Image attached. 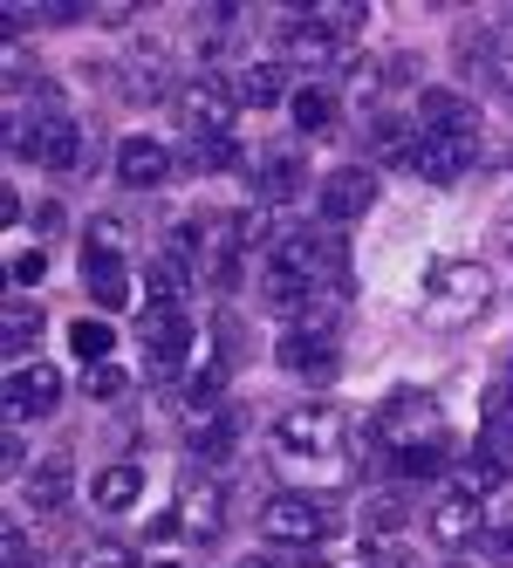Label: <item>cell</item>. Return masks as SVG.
I'll list each match as a JSON object with an SVG mask.
<instances>
[{
    "mask_svg": "<svg viewBox=\"0 0 513 568\" xmlns=\"http://www.w3.org/2000/svg\"><path fill=\"white\" fill-rule=\"evenodd\" d=\"M342 438V412L336 404H301V412H288L281 425H274V445L295 459H315V453H336Z\"/></svg>",
    "mask_w": 513,
    "mask_h": 568,
    "instance_id": "cell-5",
    "label": "cell"
},
{
    "mask_svg": "<svg viewBox=\"0 0 513 568\" xmlns=\"http://www.w3.org/2000/svg\"><path fill=\"white\" fill-rule=\"evenodd\" d=\"M34 343H42V302L14 295L8 308H0V349H8V356H28Z\"/></svg>",
    "mask_w": 513,
    "mask_h": 568,
    "instance_id": "cell-16",
    "label": "cell"
},
{
    "mask_svg": "<svg viewBox=\"0 0 513 568\" xmlns=\"http://www.w3.org/2000/svg\"><path fill=\"white\" fill-rule=\"evenodd\" d=\"M34 226H42V233H55V226H62V206H55V199H42V206H34Z\"/></svg>",
    "mask_w": 513,
    "mask_h": 568,
    "instance_id": "cell-38",
    "label": "cell"
},
{
    "mask_svg": "<svg viewBox=\"0 0 513 568\" xmlns=\"http://www.w3.org/2000/svg\"><path fill=\"white\" fill-rule=\"evenodd\" d=\"M370 199H377V179L363 165H336L322 179V192H315V206H322L329 226H349V220H363L370 213Z\"/></svg>",
    "mask_w": 513,
    "mask_h": 568,
    "instance_id": "cell-8",
    "label": "cell"
},
{
    "mask_svg": "<svg viewBox=\"0 0 513 568\" xmlns=\"http://www.w3.org/2000/svg\"><path fill=\"white\" fill-rule=\"evenodd\" d=\"M172 165H178V158L157 138H124V144H116V179H124L131 192H157L172 179Z\"/></svg>",
    "mask_w": 513,
    "mask_h": 568,
    "instance_id": "cell-13",
    "label": "cell"
},
{
    "mask_svg": "<svg viewBox=\"0 0 513 568\" xmlns=\"http://www.w3.org/2000/svg\"><path fill=\"white\" fill-rule=\"evenodd\" d=\"M363 561H370V568H424L404 541H370V555H363Z\"/></svg>",
    "mask_w": 513,
    "mask_h": 568,
    "instance_id": "cell-33",
    "label": "cell"
},
{
    "mask_svg": "<svg viewBox=\"0 0 513 568\" xmlns=\"http://www.w3.org/2000/svg\"><path fill=\"white\" fill-rule=\"evenodd\" d=\"M62 404V371H49V363H21V371L8 377V418H49Z\"/></svg>",
    "mask_w": 513,
    "mask_h": 568,
    "instance_id": "cell-11",
    "label": "cell"
},
{
    "mask_svg": "<svg viewBox=\"0 0 513 568\" xmlns=\"http://www.w3.org/2000/svg\"><path fill=\"white\" fill-rule=\"evenodd\" d=\"M254 172H260V179H254V192L267 199V206H281V199H295V192H301V179H308L295 151H267Z\"/></svg>",
    "mask_w": 513,
    "mask_h": 568,
    "instance_id": "cell-18",
    "label": "cell"
},
{
    "mask_svg": "<svg viewBox=\"0 0 513 568\" xmlns=\"http://www.w3.org/2000/svg\"><path fill=\"white\" fill-rule=\"evenodd\" d=\"M185 343H192L185 308H151V315H144V371H151V377H178Z\"/></svg>",
    "mask_w": 513,
    "mask_h": 568,
    "instance_id": "cell-7",
    "label": "cell"
},
{
    "mask_svg": "<svg viewBox=\"0 0 513 568\" xmlns=\"http://www.w3.org/2000/svg\"><path fill=\"white\" fill-rule=\"evenodd\" d=\"M178 165L185 172H226V165H240V151H233V138H192L178 151Z\"/></svg>",
    "mask_w": 513,
    "mask_h": 568,
    "instance_id": "cell-27",
    "label": "cell"
},
{
    "mask_svg": "<svg viewBox=\"0 0 513 568\" xmlns=\"http://www.w3.org/2000/svg\"><path fill=\"white\" fill-rule=\"evenodd\" d=\"M178 507H185V514H178V527H192L199 541H213L219 527H226V500H219V486H206V494H199V486H185V500H178Z\"/></svg>",
    "mask_w": 513,
    "mask_h": 568,
    "instance_id": "cell-20",
    "label": "cell"
},
{
    "mask_svg": "<svg viewBox=\"0 0 513 568\" xmlns=\"http://www.w3.org/2000/svg\"><path fill=\"white\" fill-rule=\"evenodd\" d=\"M8 144L28 158V165H42V172H69V165H83V124H69L62 110H49V116H34V124H21Z\"/></svg>",
    "mask_w": 513,
    "mask_h": 568,
    "instance_id": "cell-2",
    "label": "cell"
},
{
    "mask_svg": "<svg viewBox=\"0 0 513 568\" xmlns=\"http://www.w3.org/2000/svg\"><path fill=\"white\" fill-rule=\"evenodd\" d=\"M404 520H411L404 494H370V507H363V535H370V541H398Z\"/></svg>",
    "mask_w": 513,
    "mask_h": 568,
    "instance_id": "cell-26",
    "label": "cell"
},
{
    "mask_svg": "<svg viewBox=\"0 0 513 568\" xmlns=\"http://www.w3.org/2000/svg\"><path fill=\"white\" fill-rule=\"evenodd\" d=\"M431 535H439L445 548L486 541V507H480V494H465V486H452V494H439V507H431Z\"/></svg>",
    "mask_w": 513,
    "mask_h": 568,
    "instance_id": "cell-12",
    "label": "cell"
},
{
    "mask_svg": "<svg viewBox=\"0 0 513 568\" xmlns=\"http://www.w3.org/2000/svg\"><path fill=\"white\" fill-rule=\"evenodd\" d=\"M124 384H131V377L116 371V363H96V371L83 377V390H90V397H103V404H110V397H124Z\"/></svg>",
    "mask_w": 513,
    "mask_h": 568,
    "instance_id": "cell-32",
    "label": "cell"
},
{
    "mask_svg": "<svg viewBox=\"0 0 513 568\" xmlns=\"http://www.w3.org/2000/svg\"><path fill=\"white\" fill-rule=\"evenodd\" d=\"M370 158L377 165H411L418 158V124H404V116H370Z\"/></svg>",
    "mask_w": 513,
    "mask_h": 568,
    "instance_id": "cell-17",
    "label": "cell"
},
{
    "mask_svg": "<svg viewBox=\"0 0 513 568\" xmlns=\"http://www.w3.org/2000/svg\"><path fill=\"white\" fill-rule=\"evenodd\" d=\"M90 494H96L103 514H124V507H137V494H144V473H137V466H103Z\"/></svg>",
    "mask_w": 513,
    "mask_h": 568,
    "instance_id": "cell-21",
    "label": "cell"
},
{
    "mask_svg": "<svg viewBox=\"0 0 513 568\" xmlns=\"http://www.w3.org/2000/svg\"><path fill=\"white\" fill-rule=\"evenodd\" d=\"M172 110H178V124H185L192 138H226L240 97H233V83H213V75H199V83H178V90H172Z\"/></svg>",
    "mask_w": 513,
    "mask_h": 568,
    "instance_id": "cell-3",
    "label": "cell"
},
{
    "mask_svg": "<svg viewBox=\"0 0 513 568\" xmlns=\"http://www.w3.org/2000/svg\"><path fill=\"white\" fill-rule=\"evenodd\" d=\"M83 281L103 308H131V267L116 254H83Z\"/></svg>",
    "mask_w": 513,
    "mask_h": 568,
    "instance_id": "cell-15",
    "label": "cell"
},
{
    "mask_svg": "<svg viewBox=\"0 0 513 568\" xmlns=\"http://www.w3.org/2000/svg\"><path fill=\"white\" fill-rule=\"evenodd\" d=\"M69 349H75V356H83V363H90V371H96V363H110V349H116V336L103 329V322H75V329H69Z\"/></svg>",
    "mask_w": 513,
    "mask_h": 568,
    "instance_id": "cell-28",
    "label": "cell"
},
{
    "mask_svg": "<svg viewBox=\"0 0 513 568\" xmlns=\"http://www.w3.org/2000/svg\"><path fill=\"white\" fill-rule=\"evenodd\" d=\"M8 274H14V288H34V281H42V274H49V254H42V247H21Z\"/></svg>",
    "mask_w": 513,
    "mask_h": 568,
    "instance_id": "cell-34",
    "label": "cell"
},
{
    "mask_svg": "<svg viewBox=\"0 0 513 568\" xmlns=\"http://www.w3.org/2000/svg\"><path fill=\"white\" fill-rule=\"evenodd\" d=\"M233 568H301V561H288L281 548H267V555H247V561H233Z\"/></svg>",
    "mask_w": 513,
    "mask_h": 568,
    "instance_id": "cell-37",
    "label": "cell"
},
{
    "mask_svg": "<svg viewBox=\"0 0 513 568\" xmlns=\"http://www.w3.org/2000/svg\"><path fill=\"white\" fill-rule=\"evenodd\" d=\"M506 21H513V8H506Z\"/></svg>",
    "mask_w": 513,
    "mask_h": 568,
    "instance_id": "cell-39",
    "label": "cell"
},
{
    "mask_svg": "<svg viewBox=\"0 0 513 568\" xmlns=\"http://www.w3.org/2000/svg\"><path fill=\"white\" fill-rule=\"evenodd\" d=\"M288 110H295V131L301 138H329L336 131V90H295Z\"/></svg>",
    "mask_w": 513,
    "mask_h": 568,
    "instance_id": "cell-22",
    "label": "cell"
},
{
    "mask_svg": "<svg viewBox=\"0 0 513 568\" xmlns=\"http://www.w3.org/2000/svg\"><path fill=\"white\" fill-rule=\"evenodd\" d=\"M431 288H445L459 308H472V302H486V267L452 261V267H439V274H431Z\"/></svg>",
    "mask_w": 513,
    "mask_h": 568,
    "instance_id": "cell-25",
    "label": "cell"
},
{
    "mask_svg": "<svg viewBox=\"0 0 513 568\" xmlns=\"http://www.w3.org/2000/svg\"><path fill=\"white\" fill-rule=\"evenodd\" d=\"M233 97H240V103H281L288 97V83H281V69H274V62H247L240 75H233Z\"/></svg>",
    "mask_w": 513,
    "mask_h": 568,
    "instance_id": "cell-24",
    "label": "cell"
},
{
    "mask_svg": "<svg viewBox=\"0 0 513 568\" xmlns=\"http://www.w3.org/2000/svg\"><path fill=\"white\" fill-rule=\"evenodd\" d=\"M301 21H288V62H301V69H329V62H342L349 55V42L322 21V8H295Z\"/></svg>",
    "mask_w": 513,
    "mask_h": 568,
    "instance_id": "cell-10",
    "label": "cell"
},
{
    "mask_svg": "<svg viewBox=\"0 0 513 568\" xmlns=\"http://www.w3.org/2000/svg\"><path fill=\"white\" fill-rule=\"evenodd\" d=\"M472 158H480V138H472V131H418L411 172L431 179V185H459L472 172Z\"/></svg>",
    "mask_w": 513,
    "mask_h": 568,
    "instance_id": "cell-4",
    "label": "cell"
},
{
    "mask_svg": "<svg viewBox=\"0 0 513 568\" xmlns=\"http://www.w3.org/2000/svg\"><path fill=\"white\" fill-rule=\"evenodd\" d=\"M144 281H151V308H185V261L178 254H151Z\"/></svg>",
    "mask_w": 513,
    "mask_h": 568,
    "instance_id": "cell-23",
    "label": "cell"
},
{
    "mask_svg": "<svg viewBox=\"0 0 513 568\" xmlns=\"http://www.w3.org/2000/svg\"><path fill=\"white\" fill-rule=\"evenodd\" d=\"M274 363L295 371V377H336V363H342L336 329H288L281 343H274Z\"/></svg>",
    "mask_w": 513,
    "mask_h": 568,
    "instance_id": "cell-9",
    "label": "cell"
},
{
    "mask_svg": "<svg viewBox=\"0 0 513 568\" xmlns=\"http://www.w3.org/2000/svg\"><path fill=\"white\" fill-rule=\"evenodd\" d=\"M418 131H472V103L459 90H424L418 97Z\"/></svg>",
    "mask_w": 513,
    "mask_h": 568,
    "instance_id": "cell-19",
    "label": "cell"
},
{
    "mask_svg": "<svg viewBox=\"0 0 513 568\" xmlns=\"http://www.w3.org/2000/svg\"><path fill=\"white\" fill-rule=\"evenodd\" d=\"M398 473H404V479H431V473H445L439 438H431V445H404V453H398Z\"/></svg>",
    "mask_w": 513,
    "mask_h": 568,
    "instance_id": "cell-31",
    "label": "cell"
},
{
    "mask_svg": "<svg viewBox=\"0 0 513 568\" xmlns=\"http://www.w3.org/2000/svg\"><path fill=\"white\" fill-rule=\"evenodd\" d=\"M192 459H206V466H219V459H233V418L219 412L199 438H192Z\"/></svg>",
    "mask_w": 513,
    "mask_h": 568,
    "instance_id": "cell-29",
    "label": "cell"
},
{
    "mask_svg": "<svg viewBox=\"0 0 513 568\" xmlns=\"http://www.w3.org/2000/svg\"><path fill=\"white\" fill-rule=\"evenodd\" d=\"M377 438H398V453L404 445H424V432H439V404H431L424 390H398V397H383V412L370 418Z\"/></svg>",
    "mask_w": 513,
    "mask_h": 568,
    "instance_id": "cell-6",
    "label": "cell"
},
{
    "mask_svg": "<svg viewBox=\"0 0 513 568\" xmlns=\"http://www.w3.org/2000/svg\"><path fill=\"white\" fill-rule=\"evenodd\" d=\"M75 568H131V561H124V548H83Z\"/></svg>",
    "mask_w": 513,
    "mask_h": 568,
    "instance_id": "cell-35",
    "label": "cell"
},
{
    "mask_svg": "<svg viewBox=\"0 0 513 568\" xmlns=\"http://www.w3.org/2000/svg\"><path fill=\"white\" fill-rule=\"evenodd\" d=\"M69 486H75V459L69 453H42V459L28 466V500L42 507V514L69 507Z\"/></svg>",
    "mask_w": 513,
    "mask_h": 568,
    "instance_id": "cell-14",
    "label": "cell"
},
{
    "mask_svg": "<svg viewBox=\"0 0 513 568\" xmlns=\"http://www.w3.org/2000/svg\"><path fill=\"white\" fill-rule=\"evenodd\" d=\"M336 527H342V507L322 494H274L260 507V535L274 548H322Z\"/></svg>",
    "mask_w": 513,
    "mask_h": 568,
    "instance_id": "cell-1",
    "label": "cell"
},
{
    "mask_svg": "<svg viewBox=\"0 0 513 568\" xmlns=\"http://www.w3.org/2000/svg\"><path fill=\"white\" fill-rule=\"evenodd\" d=\"M8 568H42V561L28 555V535H21V527H8Z\"/></svg>",
    "mask_w": 513,
    "mask_h": 568,
    "instance_id": "cell-36",
    "label": "cell"
},
{
    "mask_svg": "<svg viewBox=\"0 0 513 568\" xmlns=\"http://www.w3.org/2000/svg\"><path fill=\"white\" fill-rule=\"evenodd\" d=\"M480 459H493L500 473H513V418H493L480 432Z\"/></svg>",
    "mask_w": 513,
    "mask_h": 568,
    "instance_id": "cell-30",
    "label": "cell"
}]
</instances>
